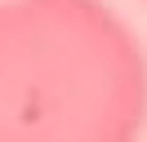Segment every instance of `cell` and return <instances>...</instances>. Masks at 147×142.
Listing matches in <instances>:
<instances>
[{
    "instance_id": "6da1fadb",
    "label": "cell",
    "mask_w": 147,
    "mask_h": 142,
    "mask_svg": "<svg viewBox=\"0 0 147 142\" xmlns=\"http://www.w3.org/2000/svg\"><path fill=\"white\" fill-rule=\"evenodd\" d=\"M147 53L107 0H0V142H138Z\"/></svg>"
},
{
    "instance_id": "7a4b0ae2",
    "label": "cell",
    "mask_w": 147,
    "mask_h": 142,
    "mask_svg": "<svg viewBox=\"0 0 147 142\" xmlns=\"http://www.w3.org/2000/svg\"><path fill=\"white\" fill-rule=\"evenodd\" d=\"M143 5H147V0H143Z\"/></svg>"
}]
</instances>
